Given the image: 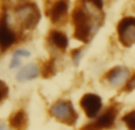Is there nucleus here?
I'll return each mask as SVG.
<instances>
[{
    "mask_svg": "<svg viewBox=\"0 0 135 130\" xmlns=\"http://www.w3.org/2000/svg\"><path fill=\"white\" fill-rule=\"evenodd\" d=\"M72 26H74L75 38L81 42L88 43L91 36L100 26V19H96L88 13L83 6L76 7L72 12Z\"/></svg>",
    "mask_w": 135,
    "mask_h": 130,
    "instance_id": "obj_1",
    "label": "nucleus"
},
{
    "mask_svg": "<svg viewBox=\"0 0 135 130\" xmlns=\"http://www.w3.org/2000/svg\"><path fill=\"white\" fill-rule=\"evenodd\" d=\"M16 21L23 30H33L40 20V12L37 5L33 2H24L14 9Z\"/></svg>",
    "mask_w": 135,
    "mask_h": 130,
    "instance_id": "obj_2",
    "label": "nucleus"
},
{
    "mask_svg": "<svg viewBox=\"0 0 135 130\" xmlns=\"http://www.w3.org/2000/svg\"><path fill=\"white\" fill-rule=\"evenodd\" d=\"M49 112L54 118L66 126H74L77 121V112L70 101L59 99L55 102L50 108Z\"/></svg>",
    "mask_w": 135,
    "mask_h": 130,
    "instance_id": "obj_3",
    "label": "nucleus"
},
{
    "mask_svg": "<svg viewBox=\"0 0 135 130\" xmlns=\"http://www.w3.org/2000/svg\"><path fill=\"white\" fill-rule=\"evenodd\" d=\"M117 37L123 46L131 47L135 44V17H124L117 24Z\"/></svg>",
    "mask_w": 135,
    "mask_h": 130,
    "instance_id": "obj_4",
    "label": "nucleus"
},
{
    "mask_svg": "<svg viewBox=\"0 0 135 130\" xmlns=\"http://www.w3.org/2000/svg\"><path fill=\"white\" fill-rule=\"evenodd\" d=\"M79 105L84 111V114L86 115V117L96 118L102 110L103 103L101 97L96 93H85L84 96H82L81 101H79Z\"/></svg>",
    "mask_w": 135,
    "mask_h": 130,
    "instance_id": "obj_5",
    "label": "nucleus"
},
{
    "mask_svg": "<svg viewBox=\"0 0 135 130\" xmlns=\"http://www.w3.org/2000/svg\"><path fill=\"white\" fill-rule=\"evenodd\" d=\"M117 116V109L115 107H109L102 114H100L91 124L84 128V130H103L109 129L114 126Z\"/></svg>",
    "mask_w": 135,
    "mask_h": 130,
    "instance_id": "obj_6",
    "label": "nucleus"
},
{
    "mask_svg": "<svg viewBox=\"0 0 135 130\" xmlns=\"http://www.w3.org/2000/svg\"><path fill=\"white\" fill-rule=\"evenodd\" d=\"M131 77V71L126 66H115L105 73V81L110 86L115 89L126 88L128 79Z\"/></svg>",
    "mask_w": 135,
    "mask_h": 130,
    "instance_id": "obj_7",
    "label": "nucleus"
},
{
    "mask_svg": "<svg viewBox=\"0 0 135 130\" xmlns=\"http://www.w3.org/2000/svg\"><path fill=\"white\" fill-rule=\"evenodd\" d=\"M18 40L16 31L9 26L6 13L0 16V45L2 49H9Z\"/></svg>",
    "mask_w": 135,
    "mask_h": 130,
    "instance_id": "obj_8",
    "label": "nucleus"
},
{
    "mask_svg": "<svg viewBox=\"0 0 135 130\" xmlns=\"http://www.w3.org/2000/svg\"><path fill=\"white\" fill-rule=\"evenodd\" d=\"M69 0H56L47 11L50 20L54 24H62L69 12Z\"/></svg>",
    "mask_w": 135,
    "mask_h": 130,
    "instance_id": "obj_9",
    "label": "nucleus"
},
{
    "mask_svg": "<svg viewBox=\"0 0 135 130\" xmlns=\"http://www.w3.org/2000/svg\"><path fill=\"white\" fill-rule=\"evenodd\" d=\"M42 73V69L38 66L37 64L30 63L25 66H23L16 74V79L19 83H25V82H30L39 77Z\"/></svg>",
    "mask_w": 135,
    "mask_h": 130,
    "instance_id": "obj_10",
    "label": "nucleus"
},
{
    "mask_svg": "<svg viewBox=\"0 0 135 130\" xmlns=\"http://www.w3.org/2000/svg\"><path fill=\"white\" fill-rule=\"evenodd\" d=\"M47 43L55 49L59 50V51H64L69 45V39L64 32L59 30H52L50 31L49 36H47Z\"/></svg>",
    "mask_w": 135,
    "mask_h": 130,
    "instance_id": "obj_11",
    "label": "nucleus"
},
{
    "mask_svg": "<svg viewBox=\"0 0 135 130\" xmlns=\"http://www.w3.org/2000/svg\"><path fill=\"white\" fill-rule=\"evenodd\" d=\"M8 126L13 130H26L27 129V114L25 110L20 109L9 116Z\"/></svg>",
    "mask_w": 135,
    "mask_h": 130,
    "instance_id": "obj_12",
    "label": "nucleus"
},
{
    "mask_svg": "<svg viewBox=\"0 0 135 130\" xmlns=\"http://www.w3.org/2000/svg\"><path fill=\"white\" fill-rule=\"evenodd\" d=\"M55 73H56V65H55V62L52 61V59L45 62L42 67V76L44 77V78H51Z\"/></svg>",
    "mask_w": 135,
    "mask_h": 130,
    "instance_id": "obj_13",
    "label": "nucleus"
},
{
    "mask_svg": "<svg viewBox=\"0 0 135 130\" xmlns=\"http://www.w3.org/2000/svg\"><path fill=\"white\" fill-rule=\"evenodd\" d=\"M123 123L126 124V127L129 130H135V110L129 111L128 114H126L122 118Z\"/></svg>",
    "mask_w": 135,
    "mask_h": 130,
    "instance_id": "obj_14",
    "label": "nucleus"
},
{
    "mask_svg": "<svg viewBox=\"0 0 135 130\" xmlns=\"http://www.w3.org/2000/svg\"><path fill=\"white\" fill-rule=\"evenodd\" d=\"M8 96V86L6 85V83L2 81H0V102L7 98Z\"/></svg>",
    "mask_w": 135,
    "mask_h": 130,
    "instance_id": "obj_15",
    "label": "nucleus"
},
{
    "mask_svg": "<svg viewBox=\"0 0 135 130\" xmlns=\"http://www.w3.org/2000/svg\"><path fill=\"white\" fill-rule=\"evenodd\" d=\"M30 51H27V50L25 49H18L14 51L13 56L16 57H19V58H26V57H30Z\"/></svg>",
    "mask_w": 135,
    "mask_h": 130,
    "instance_id": "obj_16",
    "label": "nucleus"
},
{
    "mask_svg": "<svg viewBox=\"0 0 135 130\" xmlns=\"http://www.w3.org/2000/svg\"><path fill=\"white\" fill-rule=\"evenodd\" d=\"M84 4H89L93 6L97 7V8L102 9L103 8V0H83Z\"/></svg>",
    "mask_w": 135,
    "mask_h": 130,
    "instance_id": "obj_17",
    "label": "nucleus"
},
{
    "mask_svg": "<svg viewBox=\"0 0 135 130\" xmlns=\"http://www.w3.org/2000/svg\"><path fill=\"white\" fill-rule=\"evenodd\" d=\"M124 89H126L127 91H133L135 89V73H133L131 77H129L128 83H127V85Z\"/></svg>",
    "mask_w": 135,
    "mask_h": 130,
    "instance_id": "obj_18",
    "label": "nucleus"
},
{
    "mask_svg": "<svg viewBox=\"0 0 135 130\" xmlns=\"http://www.w3.org/2000/svg\"><path fill=\"white\" fill-rule=\"evenodd\" d=\"M71 57H72V61L76 64H78L79 59H81V57H82V50H74L71 53Z\"/></svg>",
    "mask_w": 135,
    "mask_h": 130,
    "instance_id": "obj_19",
    "label": "nucleus"
},
{
    "mask_svg": "<svg viewBox=\"0 0 135 130\" xmlns=\"http://www.w3.org/2000/svg\"><path fill=\"white\" fill-rule=\"evenodd\" d=\"M20 59H21V58H19V57L13 56V57H12L11 64H9V67H11V69H17L18 66H20V64H21V61H20Z\"/></svg>",
    "mask_w": 135,
    "mask_h": 130,
    "instance_id": "obj_20",
    "label": "nucleus"
},
{
    "mask_svg": "<svg viewBox=\"0 0 135 130\" xmlns=\"http://www.w3.org/2000/svg\"><path fill=\"white\" fill-rule=\"evenodd\" d=\"M0 130H11V129H9V127H7L6 124L1 123L0 124Z\"/></svg>",
    "mask_w": 135,
    "mask_h": 130,
    "instance_id": "obj_21",
    "label": "nucleus"
},
{
    "mask_svg": "<svg viewBox=\"0 0 135 130\" xmlns=\"http://www.w3.org/2000/svg\"><path fill=\"white\" fill-rule=\"evenodd\" d=\"M2 50H4V49H2V47H1V45H0V54H1V52H2Z\"/></svg>",
    "mask_w": 135,
    "mask_h": 130,
    "instance_id": "obj_22",
    "label": "nucleus"
}]
</instances>
